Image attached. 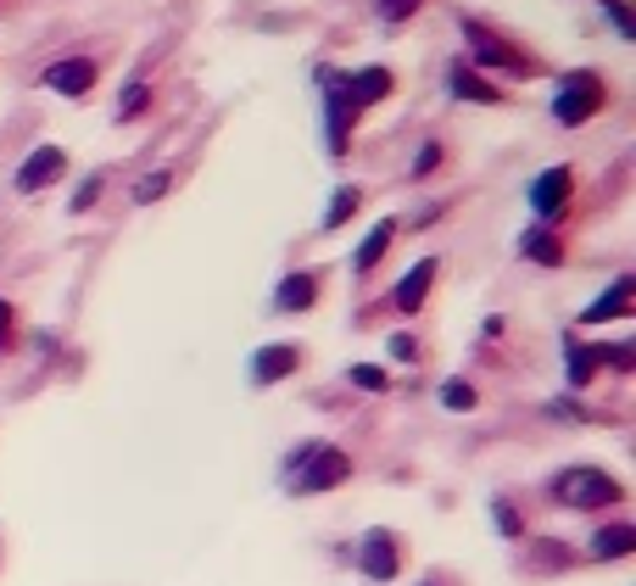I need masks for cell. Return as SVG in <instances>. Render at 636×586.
<instances>
[{
    "label": "cell",
    "instance_id": "cell-1",
    "mask_svg": "<svg viewBox=\"0 0 636 586\" xmlns=\"http://www.w3.org/2000/svg\"><path fill=\"white\" fill-rule=\"evenodd\" d=\"M352 475V458L340 447H324V442H302L297 453L285 458V486L297 498H319V492H335L340 480Z\"/></svg>",
    "mask_w": 636,
    "mask_h": 586
},
{
    "label": "cell",
    "instance_id": "cell-2",
    "mask_svg": "<svg viewBox=\"0 0 636 586\" xmlns=\"http://www.w3.org/2000/svg\"><path fill=\"white\" fill-rule=\"evenodd\" d=\"M553 503H564V509H614V503H625V486L614 475L592 469V464H575V469L553 475Z\"/></svg>",
    "mask_w": 636,
    "mask_h": 586
},
{
    "label": "cell",
    "instance_id": "cell-3",
    "mask_svg": "<svg viewBox=\"0 0 636 586\" xmlns=\"http://www.w3.org/2000/svg\"><path fill=\"white\" fill-rule=\"evenodd\" d=\"M603 107V79L598 73H564V84H559V95H553V118L559 123H586Z\"/></svg>",
    "mask_w": 636,
    "mask_h": 586
},
{
    "label": "cell",
    "instance_id": "cell-4",
    "mask_svg": "<svg viewBox=\"0 0 636 586\" xmlns=\"http://www.w3.org/2000/svg\"><path fill=\"white\" fill-rule=\"evenodd\" d=\"M319 84H324V112H329V145L335 152H347V134L358 123V101L347 95V79L340 73H319Z\"/></svg>",
    "mask_w": 636,
    "mask_h": 586
},
{
    "label": "cell",
    "instance_id": "cell-5",
    "mask_svg": "<svg viewBox=\"0 0 636 586\" xmlns=\"http://www.w3.org/2000/svg\"><path fill=\"white\" fill-rule=\"evenodd\" d=\"M358 564H363V575H369V581H397V570H403L397 536H391V530H369V536H363Z\"/></svg>",
    "mask_w": 636,
    "mask_h": 586
},
{
    "label": "cell",
    "instance_id": "cell-6",
    "mask_svg": "<svg viewBox=\"0 0 636 586\" xmlns=\"http://www.w3.org/2000/svg\"><path fill=\"white\" fill-rule=\"evenodd\" d=\"M68 168V157H62V145H39V152H28V163L17 168V190H45V184H51L57 174Z\"/></svg>",
    "mask_w": 636,
    "mask_h": 586
},
{
    "label": "cell",
    "instance_id": "cell-7",
    "mask_svg": "<svg viewBox=\"0 0 636 586\" xmlns=\"http://www.w3.org/2000/svg\"><path fill=\"white\" fill-rule=\"evenodd\" d=\"M89 84H95V62H89V57H73V62H57L51 73H45V89H57V95H68V101H79V95H89Z\"/></svg>",
    "mask_w": 636,
    "mask_h": 586
},
{
    "label": "cell",
    "instance_id": "cell-8",
    "mask_svg": "<svg viewBox=\"0 0 636 586\" xmlns=\"http://www.w3.org/2000/svg\"><path fill=\"white\" fill-rule=\"evenodd\" d=\"M274 302H279V313H308V308L319 302V279H313L308 268L285 274V279H279V290H274Z\"/></svg>",
    "mask_w": 636,
    "mask_h": 586
},
{
    "label": "cell",
    "instance_id": "cell-9",
    "mask_svg": "<svg viewBox=\"0 0 636 586\" xmlns=\"http://www.w3.org/2000/svg\"><path fill=\"white\" fill-rule=\"evenodd\" d=\"M569 184H575V174H569V168H548L542 179H536V184H530V207L553 218V213L564 207V195H569Z\"/></svg>",
    "mask_w": 636,
    "mask_h": 586
},
{
    "label": "cell",
    "instance_id": "cell-10",
    "mask_svg": "<svg viewBox=\"0 0 636 586\" xmlns=\"http://www.w3.org/2000/svg\"><path fill=\"white\" fill-rule=\"evenodd\" d=\"M631 290H636V279H631V274H620V279L603 290V297L580 313V324H609V319H620V313L631 308Z\"/></svg>",
    "mask_w": 636,
    "mask_h": 586
},
{
    "label": "cell",
    "instance_id": "cell-11",
    "mask_svg": "<svg viewBox=\"0 0 636 586\" xmlns=\"http://www.w3.org/2000/svg\"><path fill=\"white\" fill-rule=\"evenodd\" d=\"M297 363H302L297 347H263V352L252 358V380H257V385H274V380H285V374H297Z\"/></svg>",
    "mask_w": 636,
    "mask_h": 586
},
{
    "label": "cell",
    "instance_id": "cell-12",
    "mask_svg": "<svg viewBox=\"0 0 636 586\" xmlns=\"http://www.w3.org/2000/svg\"><path fill=\"white\" fill-rule=\"evenodd\" d=\"M430 279H435V258H424V263H413V274L397 285V313H419L424 308V297H430Z\"/></svg>",
    "mask_w": 636,
    "mask_h": 586
},
{
    "label": "cell",
    "instance_id": "cell-13",
    "mask_svg": "<svg viewBox=\"0 0 636 586\" xmlns=\"http://www.w3.org/2000/svg\"><path fill=\"white\" fill-rule=\"evenodd\" d=\"M391 84H397V79H391V68H363V73L347 79V95H352L358 107H369V101H385Z\"/></svg>",
    "mask_w": 636,
    "mask_h": 586
},
{
    "label": "cell",
    "instance_id": "cell-14",
    "mask_svg": "<svg viewBox=\"0 0 636 586\" xmlns=\"http://www.w3.org/2000/svg\"><path fill=\"white\" fill-rule=\"evenodd\" d=\"M464 34H469V45H475V62L480 68H497V62H514V51L497 39V34H485L480 23H464Z\"/></svg>",
    "mask_w": 636,
    "mask_h": 586
},
{
    "label": "cell",
    "instance_id": "cell-15",
    "mask_svg": "<svg viewBox=\"0 0 636 586\" xmlns=\"http://www.w3.org/2000/svg\"><path fill=\"white\" fill-rule=\"evenodd\" d=\"M636 548V525H609L592 536V559H625Z\"/></svg>",
    "mask_w": 636,
    "mask_h": 586
},
{
    "label": "cell",
    "instance_id": "cell-16",
    "mask_svg": "<svg viewBox=\"0 0 636 586\" xmlns=\"http://www.w3.org/2000/svg\"><path fill=\"white\" fill-rule=\"evenodd\" d=\"M453 95H464V101H485V107H497V101H503V89H497V84H485V79L469 73V68H453Z\"/></svg>",
    "mask_w": 636,
    "mask_h": 586
},
{
    "label": "cell",
    "instance_id": "cell-17",
    "mask_svg": "<svg viewBox=\"0 0 636 586\" xmlns=\"http://www.w3.org/2000/svg\"><path fill=\"white\" fill-rule=\"evenodd\" d=\"M391 229H397V224H374V229H369V240L358 247V258H352V263H358L363 274H369V268L385 258V247H391Z\"/></svg>",
    "mask_w": 636,
    "mask_h": 586
},
{
    "label": "cell",
    "instance_id": "cell-18",
    "mask_svg": "<svg viewBox=\"0 0 636 586\" xmlns=\"http://www.w3.org/2000/svg\"><path fill=\"white\" fill-rule=\"evenodd\" d=\"M525 258H530V263H548V268H553V263L564 258V247H559V240H553L548 229H530V235H525Z\"/></svg>",
    "mask_w": 636,
    "mask_h": 586
},
{
    "label": "cell",
    "instance_id": "cell-19",
    "mask_svg": "<svg viewBox=\"0 0 636 586\" xmlns=\"http://www.w3.org/2000/svg\"><path fill=\"white\" fill-rule=\"evenodd\" d=\"M352 213H358V190H352V184H340V190H335V202H329V213H324V229H340Z\"/></svg>",
    "mask_w": 636,
    "mask_h": 586
},
{
    "label": "cell",
    "instance_id": "cell-20",
    "mask_svg": "<svg viewBox=\"0 0 636 586\" xmlns=\"http://www.w3.org/2000/svg\"><path fill=\"white\" fill-rule=\"evenodd\" d=\"M598 352H603V347L586 352V347H575V340H569V385H586V380L598 374Z\"/></svg>",
    "mask_w": 636,
    "mask_h": 586
},
{
    "label": "cell",
    "instance_id": "cell-21",
    "mask_svg": "<svg viewBox=\"0 0 636 586\" xmlns=\"http://www.w3.org/2000/svg\"><path fill=\"white\" fill-rule=\"evenodd\" d=\"M442 408L469 414V408H475V385H469V380H447V385H442Z\"/></svg>",
    "mask_w": 636,
    "mask_h": 586
},
{
    "label": "cell",
    "instance_id": "cell-22",
    "mask_svg": "<svg viewBox=\"0 0 636 586\" xmlns=\"http://www.w3.org/2000/svg\"><path fill=\"white\" fill-rule=\"evenodd\" d=\"M168 184H173V174H152V179H140V184H134V202H157V195H168Z\"/></svg>",
    "mask_w": 636,
    "mask_h": 586
},
{
    "label": "cell",
    "instance_id": "cell-23",
    "mask_svg": "<svg viewBox=\"0 0 636 586\" xmlns=\"http://www.w3.org/2000/svg\"><path fill=\"white\" fill-rule=\"evenodd\" d=\"M419 7H424V0H380V17H385V23H403V17H413Z\"/></svg>",
    "mask_w": 636,
    "mask_h": 586
},
{
    "label": "cell",
    "instance_id": "cell-24",
    "mask_svg": "<svg viewBox=\"0 0 636 586\" xmlns=\"http://www.w3.org/2000/svg\"><path fill=\"white\" fill-rule=\"evenodd\" d=\"M352 385H363V391H385V369H374V363H358V369H352Z\"/></svg>",
    "mask_w": 636,
    "mask_h": 586
},
{
    "label": "cell",
    "instance_id": "cell-25",
    "mask_svg": "<svg viewBox=\"0 0 636 586\" xmlns=\"http://www.w3.org/2000/svg\"><path fill=\"white\" fill-rule=\"evenodd\" d=\"M140 107H145V84H129V89H123V101H118V118H134Z\"/></svg>",
    "mask_w": 636,
    "mask_h": 586
},
{
    "label": "cell",
    "instance_id": "cell-26",
    "mask_svg": "<svg viewBox=\"0 0 636 586\" xmlns=\"http://www.w3.org/2000/svg\"><path fill=\"white\" fill-rule=\"evenodd\" d=\"M492 519H497V530H503V536H519V514H514L508 503H492Z\"/></svg>",
    "mask_w": 636,
    "mask_h": 586
},
{
    "label": "cell",
    "instance_id": "cell-27",
    "mask_svg": "<svg viewBox=\"0 0 636 586\" xmlns=\"http://www.w3.org/2000/svg\"><path fill=\"white\" fill-rule=\"evenodd\" d=\"M95 195H101V174H95V179H84V184H79V195H73V213H84V207L95 202Z\"/></svg>",
    "mask_w": 636,
    "mask_h": 586
},
{
    "label": "cell",
    "instance_id": "cell-28",
    "mask_svg": "<svg viewBox=\"0 0 636 586\" xmlns=\"http://www.w3.org/2000/svg\"><path fill=\"white\" fill-rule=\"evenodd\" d=\"M435 163H442V145H435V140H430V145H424V152H419V163H413V179H424V174H430Z\"/></svg>",
    "mask_w": 636,
    "mask_h": 586
},
{
    "label": "cell",
    "instance_id": "cell-29",
    "mask_svg": "<svg viewBox=\"0 0 636 586\" xmlns=\"http://www.w3.org/2000/svg\"><path fill=\"white\" fill-rule=\"evenodd\" d=\"M391 358H403V363H413V358H419V347H413V335H391Z\"/></svg>",
    "mask_w": 636,
    "mask_h": 586
},
{
    "label": "cell",
    "instance_id": "cell-30",
    "mask_svg": "<svg viewBox=\"0 0 636 586\" xmlns=\"http://www.w3.org/2000/svg\"><path fill=\"white\" fill-rule=\"evenodd\" d=\"M12 324H17L12 319V302H0V347H12Z\"/></svg>",
    "mask_w": 636,
    "mask_h": 586
},
{
    "label": "cell",
    "instance_id": "cell-31",
    "mask_svg": "<svg viewBox=\"0 0 636 586\" xmlns=\"http://www.w3.org/2000/svg\"><path fill=\"white\" fill-rule=\"evenodd\" d=\"M424 586H435V581H424Z\"/></svg>",
    "mask_w": 636,
    "mask_h": 586
}]
</instances>
